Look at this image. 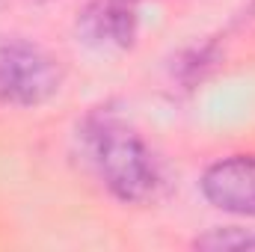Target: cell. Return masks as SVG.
<instances>
[{
    "mask_svg": "<svg viewBox=\"0 0 255 252\" xmlns=\"http://www.w3.org/2000/svg\"><path fill=\"white\" fill-rule=\"evenodd\" d=\"M83 163L122 205H151L163 190V169L151 145L110 110L89 113L77 127Z\"/></svg>",
    "mask_w": 255,
    "mask_h": 252,
    "instance_id": "1",
    "label": "cell"
},
{
    "mask_svg": "<svg viewBox=\"0 0 255 252\" xmlns=\"http://www.w3.org/2000/svg\"><path fill=\"white\" fill-rule=\"evenodd\" d=\"M63 86L60 60L39 42L21 36L0 39V104L33 110L48 104Z\"/></svg>",
    "mask_w": 255,
    "mask_h": 252,
    "instance_id": "2",
    "label": "cell"
},
{
    "mask_svg": "<svg viewBox=\"0 0 255 252\" xmlns=\"http://www.w3.org/2000/svg\"><path fill=\"white\" fill-rule=\"evenodd\" d=\"M139 18L130 0H92L77 12L74 36L95 54H122L136 42Z\"/></svg>",
    "mask_w": 255,
    "mask_h": 252,
    "instance_id": "3",
    "label": "cell"
},
{
    "mask_svg": "<svg viewBox=\"0 0 255 252\" xmlns=\"http://www.w3.org/2000/svg\"><path fill=\"white\" fill-rule=\"evenodd\" d=\"M199 193L223 214L255 220V154H229L208 163L199 178Z\"/></svg>",
    "mask_w": 255,
    "mask_h": 252,
    "instance_id": "4",
    "label": "cell"
},
{
    "mask_svg": "<svg viewBox=\"0 0 255 252\" xmlns=\"http://www.w3.org/2000/svg\"><path fill=\"white\" fill-rule=\"evenodd\" d=\"M196 250L208 252H235V250H255V232L238 229V226H217L208 229L205 235H199L193 241Z\"/></svg>",
    "mask_w": 255,
    "mask_h": 252,
    "instance_id": "5",
    "label": "cell"
},
{
    "mask_svg": "<svg viewBox=\"0 0 255 252\" xmlns=\"http://www.w3.org/2000/svg\"><path fill=\"white\" fill-rule=\"evenodd\" d=\"M130 3H136V0H130Z\"/></svg>",
    "mask_w": 255,
    "mask_h": 252,
    "instance_id": "6",
    "label": "cell"
}]
</instances>
